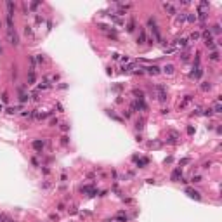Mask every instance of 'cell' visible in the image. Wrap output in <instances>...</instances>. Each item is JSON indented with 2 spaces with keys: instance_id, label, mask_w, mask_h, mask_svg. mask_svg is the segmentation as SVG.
<instances>
[{
  "instance_id": "obj_13",
  "label": "cell",
  "mask_w": 222,
  "mask_h": 222,
  "mask_svg": "<svg viewBox=\"0 0 222 222\" xmlns=\"http://www.w3.org/2000/svg\"><path fill=\"white\" fill-rule=\"evenodd\" d=\"M5 5H7V16H9V17H12V16H14V9H16L14 2H11V0H9V2H7Z\"/></svg>"
},
{
  "instance_id": "obj_12",
  "label": "cell",
  "mask_w": 222,
  "mask_h": 222,
  "mask_svg": "<svg viewBox=\"0 0 222 222\" xmlns=\"http://www.w3.org/2000/svg\"><path fill=\"white\" fill-rule=\"evenodd\" d=\"M144 70H146V73H149V75H158V73H160V68L154 66V64H149V66H146Z\"/></svg>"
},
{
  "instance_id": "obj_46",
  "label": "cell",
  "mask_w": 222,
  "mask_h": 222,
  "mask_svg": "<svg viewBox=\"0 0 222 222\" xmlns=\"http://www.w3.org/2000/svg\"><path fill=\"white\" fill-rule=\"evenodd\" d=\"M205 115H207V116H212V115H213V111H212V109H207V111H205Z\"/></svg>"
},
{
  "instance_id": "obj_2",
  "label": "cell",
  "mask_w": 222,
  "mask_h": 222,
  "mask_svg": "<svg viewBox=\"0 0 222 222\" xmlns=\"http://www.w3.org/2000/svg\"><path fill=\"white\" fill-rule=\"evenodd\" d=\"M154 89H156V92H158V101H160V103H165V101H167V89H165V85L158 83Z\"/></svg>"
},
{
  "instance_id": "obj_20",
  "label": "cell",
  "mask_w": 222,
  "mask_h": 222,
  "mask_svg": "<svg viewBox=\"0 0 222 222\" xmlns=\"http://www.w3.org/2000/svg\"><path fill=\"white\" fill-rule=\"evenodd\" d=\"M106 113H108V116H111V118L115 120V122H120V123H122V122H123V118H120L118 115H115V113H111L109 109H106Z\"/></svg>"
},
{
  "instance_id": "obj_14",
  "label": "cell",
  "mask_w": 222,
  "mask_h": 222,
  "mask_svg": "<svg viewBox=\"0 0 222 222\" xmlns=\"http://www.w3.org/2000/svg\"><path fill=\"white\" fill-rule=\"evenodd\" d=\"M201 75H203V70H201V68H194V71L191 73V78H196L198 80V78H201Z\"/></svg>"
},
{
  "instance_id": "obj_15",
  "label": "cell",
  "mask_w": 222,
  "mask_h": 222,
  "mask_svg": "<svg viewBox=\"0 0 222 222\" xmlns=\"http://www.w3.org/2000/svg\"><path fill=\"white\" fill-rule=\"evenodd\" d=\"M177 139H179V135H177L175 132H172V135H170V137L167 139V142H168V144H177V142H179Z\"/></svg>"
},
{
  "instance_id": "obj_8",
  "label": "cell",
  "mask_w": 222,
  "mask_h": 222,
  "mask_svg": "<svg viewBox=\"0 0 222 222\" xmlns=\"http://www.w3.org/2000/svg\"><path fill=\"white\" fill-rule=\"evenodd\" d=\"M137 44H139V45H144V44H146V31H144V28H140V30H139Z\"/></svg>"
},
{
  "instance_id": "obj_42",
  "label": "cell",
  "mask_w": 222,
  "mask_h": 222,
  "mask_svg": "<svg viewBox=\"0 0 222 222\" xmlns=\"http://www.w3.org/2000/svg\"><path fill=\"white\" fill-rule=\"evenodd\" d=\"M2 101H4V103H7V101H9V95H7V92H4V94H2Z\"/></svg>"
},
{
  "instance_id": "obj_32",
  "label": "cell",
  "mask_w": 222,
  "mask_h": 222,
  "mask_svg": "<svg viewBox=\"0 0 222 222\" xmlns=\"http://www.w3.org/2000/svg\"><path fill=\"white\" fill-rule=\"evenodd\" d=\"M68 142H70V137H68V135H63V137H61V144H63V146H66Z\"/></svg>"
},
{
  "instance_id": "obj_47",
  "label": "cell",
  "mask_w": 222,
  "mask_h": 222,
  "mask_svg": "<svg viewBox=\"0 0 222 222\" xmlns=\"http://www.w3.org/2000/svg\"><path fill=\"white\" fill-rule=\"evenodd\" d=\"M42 187H44V189H49V187H50V182H44V186H42Z\"/></svg>"
},
{
  "instance_id": "obj_43",
  "label": "cell",
  "mask_w": 222,
  "mask_h": 222,
  "mask_svg": "<svg viewBox=\"0 0 222 222\" xmlns=\"http://www.w3.org/2000/svg\"><path fill=\"white\" fill-rule=\"evenodd\" d=\"M187 134H189V135H193V134H194V127H191V125H189V127H187Z\"/></svg>"
},
{
  "instance_id": "obj_4",
  "label": "cell",
  "mask_w": 222,
  "mask_h": 222,
  "mask_svg": "<svg viewBox=\"0 0 222 222\" xmlns=\"http://www.w3.org/2000/svg\"><path fill=\"white\" fill-rule=\"evenodd\" d=\"M170 180H174V182L182 180V170H180V168H174L172 174H170Z\"/></svg>"
},
{
  "instance_id": "obj_10",
  "label": "cell",
  "mask_w": 222,
  "mask_h": 222,
  "mask_svg": "<svg viewBox=\"0 0 222 222\" xmlns=\"http://www.w3.org/2000/svg\"><path fill=\"white\" fill-rule=\"evenodd\" d=\"M31 146H33V149H35V151L42 153V149H44V140L36 139V140H33V142H31Z\"/></svg>"
},
{
  "instance_id": "obj_16",
  "label": "cell",
  "mask_w": 222,
  "mask_h": 222,
  "mask_svg": "<svg viewBox=\"0 0 222 222\" xmlns=\"http://www.w3.org/2000/svg\"><path fill=\"white\" fill-rule=\"evenodd\" d=\"M134 30H135V19H134V17H130V21H129V24H127V31H129V33H132Z\"/></svg>"
},
{
  "instance_id": "obj_35",
  "label": "cell",
  "mask_w": 222,
  "mask_h": 222,
  "mask_svg": "<svg viewBox=\"0 0 222 222\" xmlns=\"http://www.w3.org/2000/svg\"><path fill=\"white\" fill-rule=\"evenodd\" d=\"M177 21H179V23H184V21H186V14H179Z\"/></svg>"
},
{
  "instance_id": "obj_24",
  "label": "cell",
  "mask_w": 222,
  "mask_h": 222,
  "mask_svg": "<svg viewBox=\"0 0 222 222\" xmlns=\"http://www.w3.org/2000/svg\"><path fill=\"white\" fill-rule=\"evenodd\" d=\"M212 111H213V113H222V104H220V103H215V106H213Z\"/></svg>"
},
{
  "instance_id": "obj_41",
  "label": "cell",
  "mask_w": 222,
  "mask_h": 222,
  "mask_svg": "<svg viewBox=\"0 0 222 222\" xmlns=\"http://www.w3.org/2000/svg\"><path fill=\"white\" fill-rule=\"evenodd\" d=\"M57 123H59V120H57V118H52V120H50V125H52V127H56Z\"/></svg>"
},
{
  "instance_id": "obj_9",
  "label": "cell",
  "mask_w": 222,
  "mask_h": 222,
  "mask_svg": "<svg viewBox=\"0 0 222 222\" xmlns=\"http://www.w3.org/2000/svg\"><path fill=\"white\" fill-rule=\"evenodd\" d=\"M163 9H165V12H168L170 16L177 14V9H175V7H174V5H172L170 2H165V4H163Z\"/></svg>"
},
{
  "instance_id": "obj_28",
  "label": "cell",
  "mask_w": 222,
  "mask_h": 222,
  "mask_svg": "<svg viewBox=\"0 0 222 222\" xmlns=\"http://www.w3.org/2000/svg\"><path fill=\"white\" fill-rule=\"evenodd\" d=\"M24 33H26V36H31V35H33V30H31V26H24Z\"/></svg>"
},
{
  "instance_id": "obj_19",
  "label": "cell",
  "mask_w": 222,
  "mask_h": 222,
  "mask_svg": "<svg viewBox=\"0 0 222 222\" xmlns=\"http://www.w3.org/2000/svg\"><path fill=\"white\" fill-rule=\"evenodd\" d=\"M132 94L135 95V99H144V92L140 90V89H134V90H132Z\"/></svg>"
},
{
  "instance_id": "obj_50",
  "label": "cell",
  "mask_w": 222,
  "mask_h": 222,
  "mask_svg": "<svg viewBox=\"0 0 222 222\" xmlns=\"http://www.w3.org/2000/svg\"><path fill=\"white\" fill-rule=\"evenodd\" d=\"M57 219H59V217H57L56 213H52V215H50V220H57Z\"/></svg>"
},
{
  "instance_id": "obj_38",
  "label": "cell",
  "mask_w": 222,
  "mask_h": 222,
  "mask_svg": "<svg viewBox=\"0 0 222 222\" xmlns=\"http://www.w3.org/2000/svg\"><path fill=\"white\" fill-rule=\"evenodd\" d=\"M180 59H182V61L186 63V61H187V59H189V56H187V52H182V54H180Z\"/></svg>"
},
{
  "instance_id": "obj_7",
  "label": "cell",
  "mask_w": 222,
  "mask_h": 222,
  "mask_svg": "<svg viewBox=\"0 0 222 222\" xmlns=\"http://www.w3.org/2000/svg\"><path fill=\"white\" fill-rule=\"evenodd\" d=\"M184 191H186V193H187V194H189L191 198H194V199H198V201L201 199V194H199V193H198L196 189H193V187H186Z\"/></svg>"
},
{
  "instance_id": "obj_11",
  "label": "cell",
  "mask_w": 222,
  "mask_h": 222,
  "mask_svg": "<svg viewBox=\"0 0 222 222\" xmlns=\"http://www.w3.org/2000/svg\"><path fill=\"white\" fill-rule=\"evenodd\" d=\"M17 92H19V101H21V103H26V101H28V94L24 92V87L23 85L17 87Z\"/></svg>"
},
{
  "instance_id": "obj_18",
  "label": "cell",
  "mask_w": 222,
  "mask_h": 222,
  "mask_svg": "<svg viewBox=\"0 0 222 222\" xmlns=\"http://www.w3.org/2000/svg\"><path fill=\"white\" fill-rule=\"evenodd\" d=\"M174 71H175L174 64H167V66H163V73H167V75H174Z\"/></svg>"
},
{
  "instance_id": "obj_23",
  "label": "cell",
  "mask_w": 222,
  "mask_h": 222,
  "mask_svg": "<svg viewBox=\"0 0 222 222\" xmlns=\"http://www.w3.org/2000/svg\"><path fill=\"white\" fill-rule=\"evenodd\" d=\"M38 89H40V90H45V89H50V83L47 82V80H44V82H42V83H40V85H38Z\"/></svg>"
},
{
  "instance_id": "obj_5",
  "label": "cell",
  "mask_w": 222,
  "mask_h": 222,
  "mask_svg": "<svg viewBox=\"0 0 222 222\" xmlns=\"http://www.w3.org/2000/svg\"><path fill=\"white\" fill-rule=\"evenodd\" d=\"M7 36H9V40H11L12 45H19V38H17L16 30H7Z\"/></svg>"
},
{
  "instance_id": "obj_44",
  "label": "cell",
  "mask_w": 222,
  "mask_h": 222,
  "mask_svg": "<svg viewBox=\"0 0 222 222\" xmlns=\"http://www.w3.org/2000/svg\"><path fill=\"white\" fill-rule=\"evenodd\" d=\"M42 172H44L45 175H49V174H50V168H47V167H44V168H42Z\"/></svg>"
},
{
  "instance_id": "obj_36",
  "label": "cell",
  "mask_w": 222,
  "mask_h": 222,
  "mask_svg": "<svg viewBox=\"0 0 222 222\" xmlns=\"http://www.w3.org/2000/svg\"><path fill=\"white\" fill-rule=\"evenodd\" d=\"M38 5H40V2H31V4H30V9H31V11H35Z\"/></svg>"
},
{
  "instance_id": "obj_33",
  "label": "cell",
  "mask_w": 222,
  "mask_h": 222,
  "mask_svg": "<svg viewBox=\"0 0 222 222\" xmlns=\"http://www.w3.org/2000/svg\"><path fill=\"white\" fill-rule=\"evenodd\" d=\"M210 59H212V61H217V59H219V52H217V50H213V52L210 54Z\"/></svg>"
},
{
  "instance_id": "obj_29",
  "label": "cell",
  "mask_w": 222,
  "mask_h": 222,
  "mask_svg": "<svg viewBox=\"0 0 222 222\" xmlns=\"http://www.w3.org/2000/svg\"><path fill=\"white\" fill-rule=\"evenodd\" d=\"M199 36H201V33H199V31H193V33H191V40H198Z\"/></svg>"
},
{
  "instance_id": "obj_22",
  "label": "cell",
  "mask_w": 222,
  "mask_h": 222,
  "mask_svg": "<svg viewBox=\"0 0 222 222\" xmlns=\"http://www.w3.org/2000/svg\"><path fill=\"white\" fill-rule=\"evenodd\" d=\"M135 129H137V130H142V129H144V118H140V120H137V122H135Z\"/></svg>"
},
{
  "instance_id": "obj_52",
  "label": "cell",
  "mask_w": 222,
  "mask_h": 222,
  "mask_svg": "<svg viewBox=\"0 0 222 222\" xmlns=\"http://www.w3.org/2000/svg\"><path fill=\"white\" fill-rule=\"evenodd\" d=\"M115 222H116V220H115Z\"/></svg>"
},
{
  "instance_id": "obj_26",
  "label": "cell",
  "mask_w": 222,
  "mask_h": 222,
  "mask_svg": "<svg viewBox=\"0 0 222 222\" xmlns=\"http://www.w3.org/2000/svg\"><path fill=\"white\" fill-rule=\"evenodd\" d=\"M0 222H14V219H11L9 215H0Z\"/></svg>"
},
{
  "instance_id": "obj_27",
  "label": "cell",
  "mask_w": 222,
  "mask_h": 222,
  "mask_svg": "<svg viewBox=\"0 0 222 222\" xmlns=\"http://www.w3.org/2000/svg\"><path fill=\"white\" fill-rule=\"evenodd\" d=\"M210 33H215V35H219L220 33V26L219 24H213V28H212V31Z\"/></svg>"
},
{
  "instance_id": "obj_45",
  "label": "cell",
  "mask_w": 222,
  "mask_h": 222,
  "mask_svg": "<svg viewBox=\"0 0 222 222\" xmlns=\"http://www.w3.org/2000/svg\"><path fill=\"white\" fill-rule=\"evenodd\" d=\"M57 210H59V212H63V210H64V205H63V203H59V205H57Z\"/></svg>"
},
{
  "instance_id": "obj_17",
  "label": "cell",
  "mask_w": 222,
  "mask_h": 222,
  "mask_svg": "<svg viewBox=\"0 0 222 222\" xmlns=\"http://www.w3.org/2000/svg\"><path fill=\"white\" fill-rule=\"evenodd\" d=\"M191 101H193V95H186V97H184V101L179 104V108H186V106L191 103Z\"/></svg>"
},
{
  "instance_id": "obj_34",
  "label": "cell",
  "mask_w": 222,
  "mask_h": 222,
  "mask_svg": "<svg viewBox=\"0 0 222 222\" xmlns=\"http://www.w3.org/2000/svg\"><path fill=\"white\" fill-rule=\"evenodd\" d=\"M210 89H212L210 83H201V90H205V92H207V90H210Z\"/></svg>"
},
{
  "instance_id": "obj_30",
  "label": "cell",
  "mask_w": 222,
  "mask_h": 222,
  "mask_svg": "<svg viewBox=\"0 0 222 222\" xmlns=\"http://www.w3.org/2000/svg\"><path fill=\"white\" fill-rule=\"evenodd\" d=\"M17 109H19V108L11 106V108H7V113H9V115H16V113H17Z\"/></svg>"
},
{
  "instance_id": "obj_49",
  "label": "cell",
  "mask_w": 222,
  "mask_h": 222,
  "mask_svg": "<svg viewBox=\"0 0 222 222\" xmlns=\"http://www.w3.org/2000/svg\"><path fill=\"white\" fill-rule=\"evenodd\" d=\"M210 165H212V163H210V161H205V163H203V168H208Z\"/></svg>"
},
{
  "instance_id": "obj_6",
  "label": "cell",
  "mask_w": 222,
  "mask_h": 222,
  "mask_svg": "<svg viewBox=\"0 0 222 222\" xmlns=\"http://www.w3.org/2000/svg\"><path fill=\"white\" fill-rule=\"evenodd\" d=\"M132 160L137 163V167L139 168H144V167H148V163H149V160L148 158H139V156H132Z\"/></svg>"
},
{
  "instance_id": "obj_25",
  "label": "cell",
  "mask_w": 222,
  "mask_h": 222,
  "mask_svg": "<svg viewBox=\"0 0 222 222\" xmlns=\"http://www.w3.org/2000/svg\"><path fill=\"white\" fill-rule=\"evenodd\" d=\"M28 82H30L28 85H33L35 83V73L33 71H30V75H28Z\"/></svg>"
},
{
  "instance_id": "obj_40",
  "label": "cell",
  "mask_w": 222,
  "mask_h": 222,
  "mask_svg": "<svg viewBox=\"0 0 222 222\" xmlns=\"http://www.w3.org/2000/svg\"><path fill=\"white\" fill-rule=\"evenodd\" d=\"M189 161H191L189 158H182V160H180V165H187V163H189Z\"/></svg>"
},
{
  "instance_id": "obj_31",
  "label": "cell",
  "mask_w": 222,
  "mask_h": 222,
  "mask_svg": "<svg viewBox=\"0 0 222 222\" xmlns=\"http://www.w3.org/2000/svg\"><path fill=\"white\" fill-rule=\"evenodd\" d=\"M186 19H187L189 23H194V21H196V16H194V14H187V16H186Z\"/></svg>"
},
{
  "instance_id": "obj_1",
  "label": "cell",
  "mask_w": 222,
  "mask_h": 222,
  "mask_svg": "<svg viewBox=\"0 0 222 222\" xmlns=\"http://www.w3.org/2000/svg\"><path fill=\"white\" fill-rule=\"evenodd\" d=\"M148 28L151 30V35H153V38H154V42L163 44V38H161V33H160V28H158V24H156V19H154V17H149V19H148Z\"/></svg>"
},
{
  "instance_id": "obj_21",
  "label": "cell",
  "mask_w": 222,
  "mask_h": 222,
  "mask_svg": "<svg viewBox=\"0 0 222 222\" xmlns=\"http://www.w3.org/2000/svg\"><path fill=\"white\" fill-rule=\"evenodd\" d=\"M175 45H179V47H186V45H187V40H186V38H179V40H175Z\"/></svg>"
},
{
  "instance_id": "obj_39",
  "label": "cell",
  "mask_w": 222,
  "mask_h": 222,
  "mask_svg": "<svg viewBox=\"0 0 222 222\" xmlns=\"http://www.w3.org/2000/svg\"><path fill=\"white\" fill-rule=\"evenodd\" d=\"M193 182H201V175H193Z\"/></svg>"
},
{
  "instance_id": "obj_3",
  "label": "cell",
  "mask_w": 222,
  "mask_h": 222,
  "mask_svg": "<svg viewBox=\"0 0 222 222\" xmlns=\"http://www.w3.org/2000/svg\"><path fill=\"white\" fill-rule=\"evenodd\" d=\"M80 191H82V193H85V194H87V196H90V198L97 194V191H95V186H94V184H89V186H82V187H80Z\"/></svg>"
},
{
  "instance_id": "obj_51",
  "label": "cell",
  "mask_w": 222,
  "mask_h": 222,
  "mask_svg": "<svg viewBox=\"0 0 222 222\" xmlns=\"http://www.w3.org/2000/svg\"><path fill=\"white\" fill-rule=\"evenodd\" d=\"M2 109H4V108H2V104H0V111H2Z\"/></svg>"
},
{
  "instance_id": "obj_48",
  "label": "cell",
  "mask_w": 222,
  "mask_h": 222,
  "mask_svg": "<svg viewBox=\"0 0 222 222\" xmlns=\"http://www.w3.org/2000/svg\"><path fill=\"white\" fill-rule=\"evenodd\" d=\"M31 163H33L35 167H38V161H36V158H31Z\"/></svg>"
},
{
  "instance_id": "obj_37",
  "label": "cell",
  "mask_w": 222,
  "mask_h": 222,
  "mask_svg": "<svg viewBox=\"0 0 222 222\" xmlns=\"http://www.w3.org/2000/svg\"><path fill=\"white\" fill-rule=\"evenodd\" d=\"M61 130H63V132H68V130H70V125H68V123H61Z\"/></svg>"
}]
</instances>
